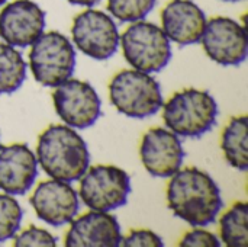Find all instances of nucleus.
<instances>
[{"label":"nucleus","mask_w":248,"mask_h":247,"mask_svg":"<svg viewBox=\"0 0 248 247\" xmlns=\"http://www.w3.org/2000/svg\"><path fill=\"white\" fill-rule=\"evenodd\" d=\"M170 178L167 205L173 215L195 227L215 223L224 201L214 178L198 167L179 169Z\"/></svg>","instance_id":"f257e3e1"},{"label":"nucleus","mask_w":248,"mask_h":247,"mask_svg":"<svg viewBox=\"0 0 248 247\" xmlns=\"http://www.w3.org/2000/svg\"><path fill=\"white\" fill-rule=\"evenodd\" d=\"M36 162L49 178L71 183L89 169L90 153L76 128L51 125L38 138Z\"/></svg>","instance_id":"f03ea898"},{"label":"nucleus","mask_w":248,"mask_h":247,"mask_svg":"<svg viewBox=\"0 0 248 247\" xmlns=\"http://www.w3.org/2000/svg\"><path fill=\"white\" fill-rule=\"evenodd\" d=\"M215 98L201 89H183L174 93L163 108V119L170 131L180 137L199 138L217 124Z\"/></svg>","instance_id":"7ed1b4c3"},{"label":"nucleus","mask_w":248,"mask_h":247,"mask_svg":"<svg viewBox=\"0 0 248 247\" xmlns=\"http://www.w3.org/2000/svg\"><path fill=\"white\" fill-rule=\"evenodd\" d=\"M109 98L118 112L137 119L155 115L163 106L160 83L135 68L122 70L112 77Z\"/></svg>","instance_id":"20e7f679"},{"label":"nucleus","mask_w":248,"mask_h":247,"mask_svg":"<svg viewBox=\"0 0 248 247\" xmlns=\"http://www.w3.org/2000/svg\"><path fill=\"white\" fill-rule=\"evenodd\" d=\"M119 44L128 64L148 74L161 71L171 60L170 39L151 22H132L119 36Z\"/></svg>","instance_id":"39448f33"},{"label":"nucleus","mask_w":248,"mask_h":247,"mask_svg":"<svg viewBox=\"0 0 248 247\" xmlns=\"http://www.w3.org/2000/svg\"><path fill=\"white\" fill-rule=\"evenodd\" d=\"M31 47L29 67L39 84L57 87L73 76L76 49L65 35L49 31L42 33Z\"/></svg>","instance_id":"423d86ee"},{"label":"nucleus","mask_w":248,"mask_h":247,"mask_svg":"<svg viewBox=\"0 0 248 247\" xmlns=\"http://www.w3.org/2000/svg\"><path fill=\"white\" fill-rule=\"evenodd\" d=\"M78 181V195L90 210L109 213L128 202V197L131 194V178L121 167L97 165L89 167Z\"/></svg>","instance_id":"0eeeda50"},{"label":"nucleus","mask_w":248,"mask_h":247,"mask_svg":"<svg viewBox=\"0 0 248 247\" xmlns=\"http://www.w3.org/2000/svg\"><path fill=\"white\" fill-rule=\"evenodd\" d=\"M74 45L87 57L103 61L110 58L119 47V32L113 19L94 9L78 13L71 26Z\"/></svg>","instance_id":"6e6552de"},{"label":"nucleus","mask_w":248,"mask_h":247,"mask_svg":"<svg viewBox=\"0 0 248 247\" xmlns=\"http://www.w3.org/2000/svg\"><path fill=\"white\" fill-rule=\"evenodd\" d=\"M57 115L71 128L86 130L100 118L102 100L94 87L83 80L68 79L52 92Z\"/></svg>","instance_id":"1a4fd4ad"},{"label":"nucleus","mask_w":248,"mask_h":247,"mask_svg":"<svg viewBox=\"0 0 248 247\" xmlns=\"http://www.w3.org/2000/svg\"><path fill=\"white\" fill-rule=\"evenodd\" d=\"M206 55L221 66H238L248 54L247 32L237 20L217 16L206 20L201 41Z\"/></svg>","instance_id":"9d476101"},{"label":"nucleus","mask_w":248,"mask_h":247,"mask_svg":"<svg viewBox=\"0 0 248 247\" xmlns=\"http://www.w3.org/2000/svg\"><path fill=\"white\" fill-rule=\"evenodd\" d=\"M45 28V12L32 0H15L0 12V38L19 48L32 45Z\"/></svg>","instance_id":"9b49d317"},{"label":"nucleus","mask_w":248,"mask_h":247,"mask_svg":"<svg viewBox=\"0 0 248 247\" xmlns=\"http://www.w3.org/2000/svg\"><path fill=\"white\" fill-rule=\"evenodd\" d=\"M140 157L150 175L155 178H170L182 167L185 150L177 134L169 128L157 127L144 134Z\"/></svg>","instance_id":"f8f14e48"},{"label":"nucleus","mask_w":248,"mask_h":247,"mask_svg":"<svg viewBox=\"0 0 248 247\" xmlns=\"http://www.w3.org/2000/svg\"><path fill=\"white\" fill-rule=\"evenodd\" d=\"M29 202L38 218L54 227L71 223L80 207L76 189L68 182L57 179L41 182L31 195Z\"/></svg>","instance_id":"ddd939ff"},{"label":"nucleus","mask_w":248,"mask_h":247,"mask_svg":"<svg viewBox=\"0 0 248 247\" xmlns=\"http://www.w3.org/2000/svg\"><path fill=\"white\" fill-rule=\"evenodd\" d=\"M122 237L116 217L92 210L71 220L64 245L67 247H119Z\"/></svg>","instance_id":"4468645a"},{"label":"nucleus","mask_w":248,"mask_h":247,"mask_svg":"<svg viewBox=\"0 0 248 247\" xmlns=\"http://www.w3.org/2000/svg\"><path fill=\"white\" fill-rule=\"evenodd\" d=\"M38 176L36 156L26 144L0 147V189L9 195H25Z\"/></svg>","instance_id":"2eb2a0df"},{"label":"nucleus","mask_w":248,"mask_h":247,"mask_svg":"<svg viewBox=\"0 0 248 247\" xmlns=\"http://www.w3.org/2000/svg\"><path fill=\"white\" fill-rule=\"evenodd\" d=\"M161 25L170 41L186 47L201 41L206 16L192 0H173L161 12Z\"/></svg>","instance_id":"dca6fc26"},{"label":"nucleus","mask_w":248,"mask_h":247,"mask_svg":"<svg viewBox=\"0 0 248 247\" xmlns=\"http://www.w3.org/2000/svg\"><path fill=\"white\" fill-rule=\"evenodd\" d=\"M247 127V115L234 116L224 128L221 137V147L225 160L228 162L230 166H232L240 172H246L248 169Z\"/></svg>","instance_id":"f3484780"},{"label":"nucleus","mask_w":248,"mask_h":247,"mask_svg":"<svg viewBox=\"0 0 248 247\" xmlns=\"http://www.w3.org/2000/svg\"><path fill=\"white\" fill-rule=\"evenodd\" d=\"M26 79V63L22 54L9 44L0 42V95L15 93Z\"/></svg>","instance_id":"a211bd4d"},{"label":"nucleus","mask_w":248,"mask_h":247,"mask_svg":"<svg viewBox=\"0 0 248 247\" xmlns=\"http://www.w3.org/2000/svg\"><path fill=\"white\" fill-rule=\"evenodd\" d=\"M221 240L228 247L248 246V205L247 202L234 204L219 223Z\"/></svg>","instance_id":"6ab92c4d"},{"label":"nucleus","mask_w":248,"mask_h":247,"mask_svg":"<svg viewBox=\"0 0 248 247\" xmlns=\"http://www.w3.org/2000/svg\"><path fill=\"white\" fill-rule=\"evenodd\" d=\"M22 217V207L13 195L0 194V243L16 236L20 229Z\"/></svg>","instance_id":"aec40b11"},{"label":"nucleus","mask_w":248,"mask_h":247,"mask_svg":"<svg viewBox=\"0 0 248 247\" xmlns=\"http://www.w3.org/2000/svg\"><path fill=\"white\" fill-rule=\"evenodd\" d=\"M157 0H108L109 13L121 22H138L154 9Z\"/></svg>","instance_id":"412c9836"},{"label":"nucleus","mask_w":248,"mask_h":247,"mask_svg":"<svg viewBox=\"0 0 248 247\" xmlns=\"http://www.w3.org/2000/svg\"><path fill=\"white\" fill-rule=\"evenodd\" d=\"M15 247H54L57 246V239L48 230L38 229L31 226L29 229L23 230L19 236L15 237L13 242Z\"/></svg>","instance_id":"4be33fe9"},{"label":"nucleus","mask_w":248,"mask_h":247,"mask_svg":"<svg viewBox=\"0 0 248 247\" xmlns=\"http://www.w3.org/2000/svg\"><path fill=\"white\" fill-rule=\"evenodd\" d=\"M121 246L124 247H163L164 243L158 234L151 230H132L126 237H122Z\"/></svg>","instance_id":"5701e85b"},{"label":"nucleus","mask_w":248,"mask_h":247,"mask_svg":"<svg viewBox=\"0 0 248 247\" xmlns=\"http://www.w3.org/2000/svg\"><path fill=\"white\" fill-rule=\"evenodd\" d=\"M180 247H219L221 242L218 240V237L208 231V230H202V229H195L192 231H187L183 239L179 242Z\"/></svg>","instance_id":"b1692460"},{"label":"nucleus","mask_w":248,"mask_h":247,"mask_svg":"<svg viewBox=\"0 0 248 247\" xmlns=\"http://www.w3.org/2000/svg\"><path fill=\"white\" fill-rule=\"evenodd\" d=\"M68 3L71 4H76V6H84V7H93L94 4L100 3V0H67Z\"/></svg>","instance_id":"393cba45"},{"label":"nucleus","mask_w":248,"mask_h":247,"mask_svg":"<svg viewBox=\"0 0 248 247\" xmlns=\"http://www.w3.org/2000/svg\"><path fill=\"white\" fill-rule=\"evenodd\" d=\"M6 1H7V0H0V7H1V6H3V4L6 3Z\"/></svg>","instance_id":"a878e982"},{"label":"nucleus","mask_w":248,"mask_h":247,"mask_svg":"<svg viewBox=\"0 0 248 247\" xmlns=\"http://www.w3.org/2000/svg\"><path fill=\"white\" fill-rule=\"evenodd\" d=\"M224 1H238V0H224Z\"/></svg>","instance_id":"bb28decb"},{"label":"nucleus","mask_w":248,"mask_h":247,"mask_svg":"<svg viewBox=\"0 0 248 247\" xmlns=\"http://www.w3.org/2000/svg\"><path fill=\"white\" fill-rule=\"evenodd\" d=\"M0 147H1V144H0Z\"/></svg>","instance_id":"cd10ccee"}]
</instances>
